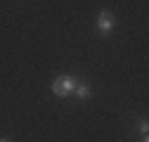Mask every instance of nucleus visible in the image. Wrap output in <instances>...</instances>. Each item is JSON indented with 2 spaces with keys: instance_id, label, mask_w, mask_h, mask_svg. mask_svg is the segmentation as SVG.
<instances>
[{
  "instance_id": "nucleus-6",
  "label": "nucleus",
  "mask_w": 149,
  "mask_h": 142,
  "mask_svg": "<svg viewBox=\"0 0 149 142\" xmlns=\"http://www.w3.org/2000/svg\"><path fill=\"white\" fill-rule=\"evenodd\" d=\"M0 142H10V140H0Z\"/></svg>"
},
{
  "instance_id": "nucleus-4",
  "label": "nucleus",
  "mask_w": 149,
  "mask_h": 142,
  "mask_svg": "<svg viewBox=\"0 0 149 142\" xmlns=\"http://www.w3.org/2000/svg\"><path fill=\"white\" fill-rule=\"evenodd\" d=\"M137 130H140L142 135H147V130H149V123H147V118H142V121H140V126H137Z\"/></svg>"
},
{
  "instance_id": "nucleus-2",
  "label": "nucleus",
  "mask_w": 149,
  "mask_h": 142,
  "mask_svg": "<svg viewBox=\"0 0 149 142\" xmlns=\"http://www.w3.org/2000/svg\"><path fill=\"white\" fill-rule=\"evenodd\" d=\"M114 29H116V17L109 10H102L97 14V31H100V36H109Z\"/></svg>"
},
{
  "instance_id": "nucleus-1",
  "label": "nucleus",
  "mask_w": 149,
  "mask_h": 142,
  "mask_svg": "<svg viewBox=\"0 0 149 142\" xmlns=\"http://www.w3.org/2000/svg\"><path fill=\"white\" fill-rule=\"evenodd\" d=\"M76 83L78 81L73 78V76H59V78L52 81V93L57 95V97H69V95H73Z\"/></svg>"
},
{
  "instance_id": "nucleus-5",
  "label": "nucleus",
  "mask_w": 149,
  "mask_h": 142,
  "mask_svg": "<svg viewBox=\"0 0 149 142\" xmlns=\"http://www.w3.org/2000/svg\"><path fill=\"white\" fill-rule=\"evenodd\" d=\"M142 142H149V137H147V135H144V137H142Z\"/></svg>"
},
{
  "instance_id": "nucleus-3",
  "label": "nucleus",
  "mask_w": 149,
  "mask_h": 142,
  "mask_svg": "<svg viewBox=\"0 0 149 142\" xmlns=\"http://www.w3.org/2000/svg\"><path fill=\"white\" fill-rule=\"evenodd\" d=\"M73 95H78V100H90L92 97V88L90 83H76V88H73Z\"/></svg>"
}]
</instances>
